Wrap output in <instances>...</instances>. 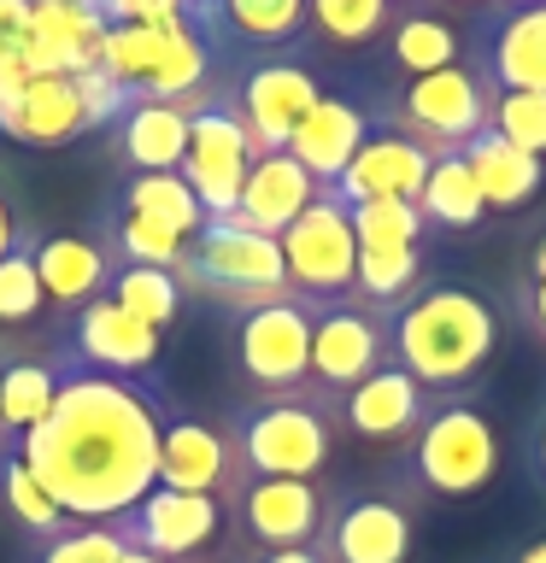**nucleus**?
I'll return each mask as SVG.
<instances>
[{"label":"nucleus","mask_w":546,"mask_h":563,"mask_svg":"<svg viewBox=\"0 0 546 563\" xmlns=\"http://www.w3.org/2000/svg\"><path fill=\"white\" fill-rule=\"evenodd\" d=\"M159 434L165 405L148 382L59 364L53 411L7 446L70 522H118L159 487Z\"/></svg>","instance_id":"obj_1"},{"label":"nucleus","mask_w":546,"mask_h":563,"mask_svg":"<svg viewBox=\"0 0 546 563\" xmlns=\"http://www.w3.org/2000/svg\"><path fill=\"white\" fill-rule=\"evenodd\" d=\"M500 346V311L476 288L423 282L394 311V364L435 399H465Z\"/></svg>","instance_id":"obj_2"},{"label":"nucleus","mask_w":546,"mask_h":563,"mask_svg":"<svg viewBox=\"0 0 546 563\" xmlns=\"http://www.w3.org/2000/svg\"><path fill=\"white\" fill-rule=\"evenodd\" d=\"M335 417H341V399H329L324 387L306 382L294 394L241 405L223 429L236 440L247 482L253 475H264V482H317L335 457Z\"/></svg>","instance_id":"obj_3"},{"label":"nucleus","mask_w":546,"mask_h":563,"mask_svg":"<svg viewBox=\"0 0 546 563\" xmlns=\"http://www.w3.org/2000/svg\"><path fill=\"white\" fill-rule=\"evenodd\" d=\"M183 294L218 299L229 311H259L271 299H288V264H282V241L259 235L236 218H206L200 235H188L183 264H176Z\"/></svg>","instance_id":"obj_4"},{"label":"nucleus","mask_w":546,"mask_h":563,"mask_svg":"<svg viewBox=\"0 0 546 563\" xmlns=\"http://www.w3.org/2000/svg\"><path fill=\"white\" fill-rule=\"evenodd\" d=\"M405 446H412L405 452L412 487L435 493V499L482 493L493 482V470H500V434L470 399H435V411L423 417V429Z\"/></svg>","instance_id":"obj_5"},{"label":"nucleus","mask_w":546,"mask_h":563,"mask_svg":"<svg viewBox=\"0 0 546 563\" xmlns=\"http://www.w3.org/2000/svg\"><path fill=\"white\" fill-rule=\"evenodd\" d=\"M488 106L493 95L482 88V77L470 65H452V70H435V77H412V82L387 88V100L370 118L412 135L423 153L447 158V153H465L488 130Z\"/></svg>","instance_id":"obj_6"},{"label":"nucleus","mask_w":546,"mask_h":563,"mask_svg":"<svg viewBox=\"0 0 546 563\" xmlns=\"http://www.w3.org/2000/svg\"><path fill=\"white\" fill-rule=\"evenodd\" d=\"M188 153L176 176L194 188V200H200L206 218H229L247 188V170H253V135H247V123L236 118V100H229V88H200V95H188Z\"/></svg>","instance_id":"obj_7"},{"label":"nucleus","mask_w":546,"mask_h":563,"mask_svg":"<svg viewBox=\"0 0 546 563\" xmlns=\"http://www.w3.org/2000/svg\"><path fill=\"white\" fill-rule=\"evenodd\" d=\"M282 264H288V288L312 306L352 299V271H359V235H352L347 206L324 188L299 218L282 229Z\"/></svg>","instance_id":"obj_8"},{"label":"nucleus","mask_w":546,"mask_h":563,"mask_svg":"<svg viewBox=\"0 0 546 563\" xmlns=\"http://www.w3.org/2000/svg\"><path fill=\"white\" fill-rule=\"evenodd\" d=\"M312 317L317 306L299 294L236 317V369L259 387V399L312 382Z\"/></svg>","instance_id":"obj_9"},{"label":"nucleus","mask_w":546,"mask_h":563,"mask_svg":"<svg viewBox=\"0 0 546 563\" xmlns=\"http://www.w3.org/2000/svg\"><path fill=\"white\" fill-rule=\"evenodd\" d=\"M394 364V311H376L364 299H335L312 317V387L329 399L352 394L364 376Z\"/></svg>","instance_id":"obj_10"},{"label":"nucleus","mask_w":546,"mask_h":563,"mask_svg":"<svg viewBox=\"0 0 546 563\" xmlns=\"http://www.w3.org/2000/svg\"><path fill=\"white\" fill-rule=\"evenodd\" d=\"M465 65L482 77L488 95H546V7H482L470 18Z\"/></svg>","instance_id":"obj_11"},{"label":"nucleus","mask_w":546,"mask_h":563,"mask_svg":"<svg viewBox=\"0 0 546 563\" xmlns=\"http://www.w3.org/2000/svg\"><path fill=\"white\" fill-rule=\"evenodd\" d=\"M229 100H236V118L247 123V135H253L259 158L264 153H288L294 130L306 123V112L317 100H324V82H317V70L306 59H294V53H264L241 70V82L229 88Z\"/></svg>","instance_id":"obj_12"},{"label":"nucleus","mask_w":546,"mask_h":563,"mask_svg":"<svg viewBox=\"0 0 546 563\" xmlns=\"http://www.w3.org/2000/svg\"><path fill=\"white\" fill-rule=\"evenodd\" d=\"M229 505L206 499V493H176V487H153L130 517H118V540L135 552H153L165 563H200L223 534Z\"/></svg>","instance_id":"obj_13"},{"label":"nucleus","mask_w":546,"mask_h":563,"mask_svg":"<svg viewBox=\"0 0 546 563\" xmlns=\"http://www.w3.org/2000/svg\"><path fill=\"white\" fill-rule=\"evenodd\" d=\"M159 487L206 493V499L236 505V493L247 487V470H241L236 440H229L223 422L165 417V434H159Z\"/></svg>","instance_id":"obj_14"},{"label":"nucleus","mask_w":546,"mask_h":563,"mask_svg":"<svg viewBox=\"0 0 546 563\" xmlns=\"http://www.w3.org/2000/svg\"><path fill=\"white\" fill-rule=\"evenodd\" d=\"M236 522L241 534L259 545V552H288V545H317L324 540V522L335 510V493L324 482H264L253 475L236 493Z\"/></svg>","instance_id":"obj_15"},{"label":"nucleus","mask_w":546,"mask_h":563,"mask_svg":"<svg viewBox=\"0 0 546 563\" xmlns=\"http://www.w3.org/2000/svg\"><path fill=\"white\" fill-rule=\"evenodd\" d=\"M317 552L329 563H405L412 558V505L387 493H335Z\"/></svg>","instance_id":"obj_16"},{"label":"nucleus","mask_w":546,"mask_h":563,"mask_svg":"<svg viewBox=\"0 0 546 563\" xmlns=\"http://www.w3.org/2000/svg\"><path fill=\"white\" fill-rule=\"evenodd\" d=\"M30 7V42L24 70L30 77H77L100 65V35L112 30L106 0H24Z\"/></svg>","instance_id":"obj_17"},{"label":"nucleus","mask_w":546,"mask_h":563,"mask_svg":"<svg viewBox=\"0 0 546 563\" xmlns=\"http://www.w3.org/2000/svg\"><path fill=\"white\" fill-rule=\"evenodd\" d=\"M70 364L106 369V376H130L141 382L159 364V329H148L141 317H130L112 299H88L70 323Z\"/></svg>","instance_id":"obj_18"},{"label":"nucleus","mask_w":546,"mask_h":563,"mask_svg":"<svg viewBox=\"0 0 546 563\" xmlns=\"http://www.w3.org/2000/svg\"><path fill=\"white\" fill-rule=\"evenodd\" d=\"M429 165L435 153H423L412 135L387 130L376 123L370 141L359 147V158L341 170V183H335V200L341 206H364V200H417L423 183H429Z\"/></svg>","instance_id":"obj_19"},{"label":"nucleus","mask_w":546,"mask_h":563,"mask_svg":"<svg viewBox=\"0 0 546 563\" xmlns=\"http://www.w3.org/2000/svg\"><path fill=\"white\" fill-rule=\"evenodd\" d=\"M382 47H387V65H394L400 77L412 82V77H435V70L465 65L470 35H465V24L452 18L447 0H417V7H394Z\"/></svg>","instance_id":"obj_20"},{"label":"nucleus","mask_w":546,"mask_h":563,"mask_svg":"<svg viewBox=\"0 0 546 563\" xmlns=\"http://www.w3.org/2000/svg\"><path fill=\"white\" fill-rule=\"evenodd\" d=\"M370 130H376L370 106L347 100V95H324V100L306 112V123L294 130L288 158H299V165H306V176H312L317 188H335V183H341V170L359 158V147L370 141Z\"/></svg>","instance_id":"obj_21"},{"label":"nucleus","mask_w":546,"mask_h":563,"mask_svg":"<svg viewBox=\"0 0 546 563\" xmlns=\"http://www.w3.org/2000/svg\"><path fill=\"white\" fill-rule=\"evenodd\" d=\"M429 411H435V394H423L400 364H382L376 376H364L352 394H341V422L359 440H376V446L412 440Z\"/></svg>","instance_id":"obj_22"},{"label":"nucleus","mask_w":546,"mask_h":563,"mask_svg":"<svg viewBox=\"0 0 546 563\" xmlns=\"http://www.w3.org/2000/svg\"><path fill=\"white\" fill-rule=\"evenodd\" d=\"M317 194H324V188L306 176L299 158L264 153V158H253V170H247V188H241V200H236L229 218L247 223V229H259V235H276L282 241V229H288L299 211L317 200Z\"/></svg>","instance_id":"obj_23"},{"label":"nucleus","mask_w":546,"mask_h":563,"mask_svg":"<svg viewBox=\"0 0 546 563\" xmlns=\"http://www.w3.org/2000/svg\"><path fill=\"white\" fill-rule=\"evenodd\" d=\"M188 100H135L112 130H118V158L130 165V176L141 170H176L188 153Z\"/></svg>","instance_id":"obj_24"},{"label":"nucleus","mask_w":546,"mask_h":563,"mask_svg":"<svg viewBox=\"0 0 546 563\" xmlns=\"http://www.w3.org/2000/svg\"><path fill=\"white\" fill-rule=\"evenodd\" d=\"M35 276L42 294L59 306H88L112 288V253L88 235H35Z\"/></svg>","instance_id":"obj_25"},{"label":"nucleus","mask_w":546,"mask_h":563,"mask_svg":"<svg viewBox=\"0 0 546 563\" xmlns=\"http://www.w3.org/2000/svg\"><path fill=\"white\" fill-rule=\"evenodd\" d=\"M465 165L476 176V188H482L488 211H517V206H528L546 188V165H540V158L517 153L511 141H500L493 130H482L465 147Z\"/></svg>","instance_id":"obj_26"},{"label":"nucleus","mask_w":546,"mask_h":563,"mask_svg":"<svg viewBox=\"0 0 546 563\" xmlns=\"http://www.w3.org/2000/svg\"><path fill=\"white\" fill-rule=\"evenodd\" d=\"M77 135H88L77 77H30L18 123H12V141H24V147H65Z\"/></svg>","instance_id":"obj_27"},{"label":"nucleus","mask_w":546,"mask_h":563,"mask_svg":"<svg viewBox=\"0 0 546 563\" xmlns=\"http://www.w3.org/2000/svg\"><path fill=\"white\" fill-rule=\"evenodd\" d=\"M206 35H236L264 53L294 47L306 35V0H211Z\"/></svg>","instance_id":"obj_28"},{"label":"nucleus","mask_w":546,"mask_h":563,"mask_svg":"<svg viewBox=\"0 0 546 563\" xmlns=\"http://www.w3.org/2000/svg\"><path fill=\"white\" fill-rule=\"evenodd\" d=\"M423 288V246H359L352 271V299L376 311H400Z\"/></svg>","instance_id":"obj_29"},{"label":"nucleus","mask_w":546,"mask_h":563,"mask_svg":"<svg viewBox=\"0 0 546 563\" xmlns=\"http://www.w3.org/2000/svg\"><path fill=\"white\" fill-rule=\"evenodd\" d=\"M417 211H423V223H435V229H476L488 218V200H482V188H476L465 153H447V158L429 165V183H423V194H417Z\"/></svg>","instance_id":"obj_30"},{"label":"nucleus","mask_w":546,"mask_h":563,"mask_svg":"<svg viewBox=\"0 0 546 563\" xmlns=\"http://www.w3.org/2000/svg\"><path fill=\"white\" fill-rule=\"evenodd\" d=\"M123 211H135V218H148V223H165V229H176V235H200V223H206L194 188L176 170L130 176V183H123Z\"/></svg>","instance_id":"obj_31"},{"label":"nucleus","mask_w":546,"mask_h":563,"mask_svg":"<svg viewBox=\"0 0 546 563\" xmlns=\"http://www.w3.org/2000/svg\"><path fill=\"white\" fill-rule=\"evenodd\" d=\"M394 0H306V30L329 47H376Z\"/></svg>","instance_id":"obj_32"},{"label":"nucleus","mask_w":546,"mask_h":563,"mask_svg":"<svg viewBox=\"0 0 546 563\" xmlns=\"http://www.w3.org/2000/svg\"><path fill=\"white\" fill-rule=\"evenodd\" d=\"M112 306H123L130 317H141L148 329H165L176 323V311H183V282L176 271H148V264H118L112 271V288H106Z\"/></svg>","instance_id":"obj_33"},{"label":"nucleus","mask_w":546,"mask_h":563,"mask_svg":"<svg viewBox=\"0 0 546 563\" xmlns=\"http://www.w3.org/2000/svg\"><path fill=\"white\" fill-rule=\"evenodd\" d=\"M53 394H59L53 364H7L0 369V434L18 440L24 429H35L53 411Z\"/></svg>","instance_id":"obj_34"},{"label":"nucleus","mask_w":546,"mask_h":563,"mask_svg":"<svg viewBox=\"0 0 546 563\" xmlns=\"http://www.w3.org/2000/svg\"><path fill=\"white\" fill-rule=\"evenodd\" d=\"M0 499H7V517H18L35 540H53L59 528H70V517L53 505V493L30 475V464L12 446H0Z\"/></svg>","instance_id":"obj_35"},{"label":"nucleus","mask_w":546,"mask_h":563,"mask_svg":"<svg viewBox=\"0 0 546 563\" xmlns=\"http://www.w3.org/2000/svg\"><path fill=\"white\" fill-rule=\"evenodd\" d=\"M183 246H188V235H176V229H165V223H148V218H135V211H123V218L112 223L106 253L123 258V264H148V271H176V264H183Z\"/></svg>","instance_id":"obj_36"},{"label":"nucleus","mask_w":546,"mask_h":563,"mask_svg":"<svg viewBox=\"0 0 546 563\" xmlns=\"http://www.w3.org/2000/svg\"><path fill=\"white\" fill-rule=\"evenodd\" d=\"M347 218L359 246H423V235H429L417 200H364V206H347Z\"/></svg>","instance_id":"obj_37"},{"label":"nucleus","mask_w":546,"mask_h":563,"mask_svg":"<svg viewBox=\"0 0 546 563\" xmlns=\"http://www.w3.org/2000/svg\"><path fill=\"white\" fill-rule=\"evenodd\" d=\"M488 130L500 141H511L517 153H528V158H540V165H546V95H528V88L493 95Z\"/></svg>","instance_id":"obj_38"},{"label":"nucleus","mask_w":546,"mask_h":563,"mask_svg":"<svg viewBox=\"0 0 546 563\" xmlns=\"http://www.w3.org/2000/svg\"><path fill=\"white\" fill-rule=\"evenodd\" d=\"M47 306L42 276H35V235H24L0 258V323H30Z\"/></svg>","instance_id":"obj_39"},{"label":"nucleus","mask_w":546,"mask_h":563,"mask_svg":"<svg viewBox=\"0 0 546 563\" xmlns=\"http://www.w3.org/2000/svg\"><path fill=\"white\" fill-rule=\"evenodd\" d=\"M42 563H123V540L112 522H70L42 540Z\"/></svg>","instance_id":"obj_40"},{"label":"nucleus","mask_w":546,"mask_h":563,"mask_svg":"<svg viewBox=\"0 0 546 563\" xmlns=\"http://www.w3.org/2000/svg\"><path fill=\"white\" fill-rule=\"evenodd\" d=\"M24 82H30L24 59H0V135H12L18 106H24Z\"/></svg>","instance_id":"obj_41"},{"label":"nucleus","mask_w":546,"mask_h":563,"mask_svg":"<svg viewBox=\"0 0 546 563\" xmlns=\"http://www.w3.org/2000/svg\"><path fill=\"white\" fill-rule=\"evenodd\" d=\"M24 42H30V7L0 0V59H24Z\"/></svg>","instance_id":"obj_42"},{"label":"nucleus","mask_w":546,"mask_h":563,"mask_svg":"<svg viewBox=\"0 0 546 563\" xmlns=\"http://www.w3.org/2000/svg\"><path fill=\"white\" fill-rule=\"evenodd\" d=\"M18 241H24V229H18V206H12V194L0 188V258H7Z\"/></svg>","instance_id":"obj_43"},{"label":"nucleus","mask_w":546,"mask_h":563,"mask_svg":"<svg viewBox=\"0 0 546 563\" xmlns=\"http://www.w3.org/2000/svg\"><path fill=\"white\" fill-rule=\"evenodd\" d=\"M247 563H329L317 545H288V552H253Z\"/></svg>","instance_id":"obj_44"},{"label":"nucleus","mask_w":546,"mask_h":563,"mask_svg":"<svg viewBox=\"0 0 546 563\" xmlns=\"http://www.w3.org/2000/svg\"><path fill=\"white\" fill-rule=\"evenodd\" d=\"M517 282H540V288H546V235L528 246V264H523V276H517Z\"/></svg>","instance_id":"obj_45"},{"label":"nucleus","mask_w":546,"mask_h":563,"mask_svg":"<svg viewBox=\"0 0 546 563\" xmlns=\"http://www.w3.org/2000/svg\"><path fill=\"white\" fill-rule=\"evenodd\" d=\"M511 563H546V540H528V545H523V552L511 558Z\"/></svg>","instance_id":"obj_46"},{"label":"nucleus","mask_w":546,"mask_h":563,"mask_svg":"<svg viewBox=\"0 0 546 563\" xmlns=\"http://www.w3.org/2000/svg\"><path fill=\"white\" fill-rule=\"evenodd\" d=\"M535 475H540V487H546V422H540V434H535Z\"/></svg>","instance_id":"obj_47"},{"label":"nucleus","mask_w":546,"mask_h":563,"mask_svg":"<svg viewBox=\"0 0 546 563\" xmlns=\"http://www.w3.org/2000/svg\"><path fill=\"white\" fill-rule=\"evenodd\" d=\"M123 563H165V558H153V552H135V545H123Z\"/></svg>","instance_id":"obj_48"},{"label":"nucleus","mask_w":546,"mask_h":563,"mask_svg":"<svg viewBox=\"0 0 546 563\" xmlns=\"http://www.w3.org/2000/svg\"><path fill=\"white\" fill-rule=\"evenodd\" d=\"M447 7H470V12H482V7H493V0H447Z\"/></svg>","instance_id":"obj_49"},{"label":"nucleus","mask_w":546,"mask_h":563,"mask_svg":"<svg viewBox=\"0 0 546 563\" xmlns=\"http://www.w3.org/2000/svg\"><path fill=\"white\" fill-rule=\"evenodd\" d=\"M194 12H200V30H206V12H211V0H188Z\"/></svg>","instance_id":"obj_50"},{"label":"nucleus","mask_w":546,"mask_h":563,"mask_svg":"<svg viewBox=\"0 0 546 563\" xmlns=\"http://www.w3.org/2000/svg\"><path fill=\"white\" fill-rule=\"evenodd\" d=\"M500 7H546V0H500Z\"/></svg>","instance_id":"obj_51"},{"label":"nucleus","mask_w":546,"mask_h":563,"mask_svg":"<svg viewBox=\"0 0 546 563\" xmlns=\"http://www.w3.org/2000/svg\"><path fill=\"white\" fill-rule=\"evenodd\" d=\"M394 7H417V0H394Z\"/></svg>","instance_id":"obj_52"},{"label":"nucleus","mask_w":546,"mask_h":563,"mask_svg":"<svg viewBox=\"0 0 546 563\" xmlns=\"http://www.w3.org/2000/svg\"><path fill=\"white\" fill-rule=\"evenodd\" d=\"M200 563H218V558H200Z\"/></svg>","instance_id":"obj_53"}]
</instances>
